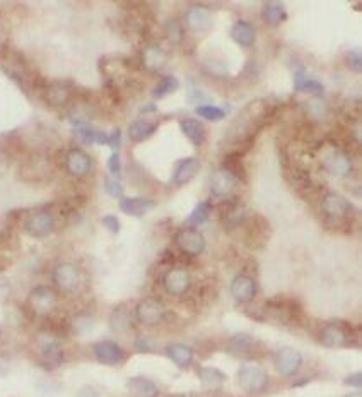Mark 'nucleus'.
Segmentation results:
<instances>
[{
  "label": "nucleus",
  "instance_id": "1",
  "mask_svg": "<svg viewBox=\"0 0 362 397\" xmlns=\"http://www.w3.org/2000/svg\"><path fill=\"white\" fill-rule=\"evenodd\" d=\"M236 382L248 394H258L267 387L268 375L257 363H245L236 373Z\"/></svg>",
  "mask_w": 362,
  "mask_h": 397
},
{
  "label": "nucleus",
  "instance_id": "2",
  "mask_svg": "<svg viewBox=\"0 0 362 397\" xmlns=\"http://www.w3.org/2000/svg\"><path fill=\"white\" fill-rule=\"evenodd\" d=\"M57 293L50 286H36L28 296V308L38 317H48L57 307Z\"/></svg>",
  "mask_w": 362,
  "mask_h": 397
},
{
  "label": "nucleus",
  "instance_id": "3",
  "mask_svg": "<svg viewBox=\"0 0 362 397\" xmlns=\"http://www.w3.org/2000/svg\"><path fill=\"white\" fill-rule=\"evenodd\" d=\"M137 321L144 326H157L166 317L164 303L156 296H147L137 303L135 307Z\"/></svg>",
  "mask_w": 362,
  "mask_h": 397
},
{
  "label": "nucleus",
  "instance_id": "4",
  "mask_svg": "<svg viewBox=\"0 0 362 397\" xmlns=\"http://www.w3.org/2000/svg\"><path fill=\"white\" fill-rule=\"evenodd\" d=\"M51 279H53L55 286L65 293L76 292L83 281V274L80 269L72 262H62L55 266L53 273H51Z\"/></svg>",
  "mask_w": 362,
  "mask_h": 397
},
{
  "label": "nucleus",
  "instance_id": "5",
  "mask_svg": "<svg viewBox=\"0 0 362 397\" xmlns=\"http://www.w3.org/2000/svg\"><path fill=\"white\" fill-rule=\"evenodd\" d=\"M321 211L325 212L327 218L334 219V221H345L354 214L352 204L345 197L335 192L325 194L321 198Z\"/></svg>",
  "mask_w": 362,
  "mask_h": 397
},
{
  "label": "nucleus",
  "instance_id": "6",
  "mask_svg": "<svg viewBox=\"0 0 362 397\" xmlns=\"http://www.w3.org/2000/svg\"><path fill=\"white\" fill-rule=\"evenodd\" d=\"M55 219L48 211L33 212L26 218L24 231L33 238H45L53 233Z\"/></svg>",
  "mask_w": 362,
  "mask_h": 397
},
{
  "label": "nucleus",
  "instance_id": "7",
  "mask_svg": "<svg viewBox=\"0 0 362 397\" xmlns=\"http://www.w3.org/2000/svg\"><path fill=\"white\" fill-rule=\"evenodd\" d=\"M162 286L173 296H181L190 289L191 276L184 267H173L162 276Z\"/></svg>",
  "mask_w": 362,
  "mask_h": 397
},
{
  "label": "nucleus",
  "instance_id": "8",
  "mask_svg": "<svg viewBox=\"0 0 362 397\" xmlns=\"http://www.w3.org/2000/svg\"><path fill=\"white\" fill-rule=\"evenodd\" d=\"M176 245H178L181 252H184L187 255H200L205 250V238L195 228H183L176 233L175 237Z\"/></svg>",
  "mask_w": 362,
  "mask_h": 397
},
{
  "label": "nucleus",
  "instance_id": "9",
  "mask_svg": "<svg viewBox=\"0 0 362 397\" xmlns=\"http://www.w3.org/2000/svg\"><path fill=\"white\" fill-rule=\"evenodd\" d=\"M273 363H275L277 372L280 375H284V377H293V375L298 373V370L301 369L302 356L293 348H282L275 353Z\"/></svg>",
  "mask_w": 362,
  "mask_h": 397
},
{
  "label": "nucleus",
  "instance_id": "10",
  "mask_svg": "<svg viewBox=\"0 0 362 397\" xmlns=\"http://www.w3.org/2000/svg\"><path fill=\"white\" fill-rule=\"evenodd\" d=\"M92 353H94L96 360L101 362L103 365H118L120 362H123L125 353L120 348V344H117L114 341H98V343L92 346Z\"/></svg>",
  "mask_w": 362,
  "mask_h": 397
},
{
  "label": "nucleus",
  "instance_id": "11",
  "mask_svg": "<svg viewBox=\"0 0 362 397\" xmlns=\"http://www.w3.org/2000/svg\"><path fill=\"white\" fill-rule=\"evenodd\" d=\"M257 281L251 276L239 274L231 282V296L238 303H248L257 295Z\"/></svg>",
  "mask_w": 362,
  "mask_h": 397
},
{
  "label": "nucleus",
  "instance_id": "12",
  "mask_svg": "<svg viewBox=\"0 0 362 397\" xmlns=\"http://www.w3.org/2000/svg\"><path fill=\"white\" fill-rule=\"evenodd\" d=\"M320 343L327 348H342L349 344L350 334L347 332V329L340 323H328L323 329L320 330V336H318Z\"/></svg>",
  "mask_w": 362,
  "mask_h": 397
},
{
  "label": "nucleus",
  "instance_id": "13",
  "mask_svg": "<svg viewBox=\"0 0 362 397\" xmlns=\"http://www.w3.org/2000/svg\"><path fill=\"white\" fill-rule=\"evenodd\" d=\"M323 167L328 174L335 176H347L352 171V161L347 156V153L340 149H334L325 156Z\"/></svg>",
  "mask_w": 362,
  "mask_h": 397
},
{
  "label": "nucleus",
  "instance_id": "14",
  "mask_svg": "<svg viewBox=\"0 0 362 397\" xmlns=\"http://www.w3.org/2000/svg\"><path fill=\"white\" fill-rule=\"evenodd\" d=\"M65 168H67L70 175L86 176L92 168L89 154L84 153L83 149H70L69 153L65 154Z\"/></svg>",
  "mask_w": 362,
  "mask_h": 397
},
{
  "label": "nucleus",
  "instance_id": "15",
  "mask_svg": "<svg viewBox=\"0 0 362 397\" xmlns=\"http://www.w3.org/2000/svg\"><path fill=\"white\" fill-rule=\"evenodd\" d=\"M219 216L224 228L232 230L245 219V208L239 201H224L219 208Z\"/></svg>",
  "mask_w": 362,
  "mask_h": 397
},
{
  "label": "nucleus",
  "instance_id": "16",
  "mask_svg": "<svg viewBox=\"0 0 362 397\" xmlns=\"http://www.w3.org/2000/svg\"><path fill=\"white\" fill-rule=\"evenodd\" d=\"M156 208V202L153 198L147 197H121L120 198V209L121 212L128 216H135V218H140V216L147 214L150 209Z\"/></svg>",
  "mask_w": 362,
  "mask_h": 397
},
{
  "label": "nucleus",
  "instance_id": "17",
  "mask_svg": "<svg viewBox=\"0 0 362 397\" xmlns=\"http://www.w3.org/2000/svg\"><path fill=\"white\" fill-rule=\"evenodd\" d=\"M198 170H200V161H198V158H193V156L187 158V160L180 161L178 167L175 168L173 182H175V185H178V187L187 185V183H190L191 180L197 176Z\"/></svg>",
  "mask_w": 362,
  "mask_h": 397
},
{
  "label": "nucleus",
  "instance_id": "18",
  "mask_svg": "<svg viewBox=\"0 0 362 397\" xmlns=\"http://www.w3.org/2000/svg\"><path fill=\"white\" fill-rule=\"evenodd\" d=\"M236 180L227 174L226 170H217L210 175V192L216 197H227L231 196L236 187Z\"/></svg>",
  "mask_w": 362,
  "mask_h": 397
},
{
  "label": "nucleus",
  "instance_id": "19",
  "mask_svg": "<svg viewBox=\"0 0 362 397\" xmlns=\"http://www.w3.org/2000/svg\"><path fill=\"white\" fill-rule=\"evenodd\" d=\"M231 36L239 47L243 49H250L257 42V29L248 21H236L231 28Z\"/></svg>",
  "mask_w": 362,
  "mask_h": 397
},
{
  "label": "nucleus",
  "instance_id": "20",
  "mask_svg": "<svg viewBox=\"0 0 362 397\" xmlns=\"http://www.w3.org/2000/svg\"><path fill=\"white\" fill-rule=\"evenodd\" d=\"M140 64L150 72H157L164 67L166 64V51L157 45L146 47L140 55Z\"/></svg>",
  "mask_w": 362,
  "mask_h": 397
},
{
  "label": "nucleus",
  "instance_id": "21",
  "mask_svg": "<svg viewBox=\"0 0 362 397\" xmlns=\"http://www.w3.org/2000/svg\"><path fill=\"white\" fill-rule=\"evenodd\" d=\"M166 355L173 360L176 366L180 369H187L193 363V349L187 344H181V343H175V344H169L166 348Z\"/></svg>",
  "mask_w": 362,
  "mask_h": 397
},
{
  "label": "nucleus",
  "instance_id": "22",
  "mask_svg": "<svg viewBox=\"0 0 362 397\" xmlns=\"http://www.w3.org/2000/svg\"><path fill=\"white\" fill-rule=\"evenodd\" d=\"M198 378H200L202 385L205 389H210V391H216V389H221L226 382V373L221 372L219 369H214V366H200L197 370Z\"/></svg>",
  "mask_w": 362,
  "mask_h": 397
},
{
  "label": "nucleus",
  "instance_id": "23",
  "mask_svg": "<svg viewBox=\"0 0 362 397\" xmlns=\"http://www.w3.org/2000/svg\"><path fill=\"white\" fill-rule=\"evenodd\" d=\"M45 99L48 105L62 106L70 99V90L60 81H53L45 86Z\"/></svg>",
  "mask_w": 362,
  "mask_h": 397
},
{
  "label": "nucleus",
  "instance_id": "24",
  "mask_svg": "<svg viewBox=\"0 0 362 397\" xmlns=\"http://www.w3.org/2000/svg\"><path fill=\"white\" fill-rule=\"evenodd\" d=\"M127 387L135 397H156L159 394L157 385L146 377H132Z\"/></svg>",
  "mask_w": 362,
  "mask_h": 397
},
{
  "label": "nucleus",
  "instance_id": "25",
  "mask_svg": "<svg viewBox=\"0 0 362 397\" xmlns=\"http://www.w3.org/2000/svg\"><path fill=\"white\" fill-rule=\"evenodd\" d=\"M187 24L193 31H204L210 26V10L204 6H193L187 12Z\"/></svg>",
  "mask_w": 362,
  "mask_h": 397
},
{
  "label": "nucleus",
  "instance_id": "26",
  "mask_svg": "<svg viewBox=\"0 0 362 397\" xmlns=\"http://www.w3.org/2000/svg\"><path fill=\"white\" fill-rule=\"evenodd\" d=\"M180 128L184 135L191 141L193 146H202L205 141V127L202 122L195 119H184L180 122Z\"/></svg>",
  "mask_w": 362,
  "mask_h": 397
},
{
  "label": "nucleus",
  "instance_id": "27",
  "mask_svg": "<svg viewBox=\"0 0 362 397\" xmlns=\"http://www.w3.org/2000/svg\"><path fill=\"white\" fill-rule=\"evenodd\" d=\"M156 128L157 125L150 122V120L139 119L135 120V122H132L130 127H128V137H130L134 142H142L146 141V139H149L150 135L156 132Z\"/></svg>",
  "mask_w": 362,
  "mask_h": 397
},
{
  "label": "nucleus",
  "instance_id": "28",
  "mask_svg": "<svg viewBox=\"0 0 362 397\" xmlns=\"http://www.w3.org/2000/svg\"><path fill=\"white\" fill-rule=\"evenodd\" d=\"M264 19L268 24L277 26L287 19V10L282 2H265L264 3V12H261Z\"/></svg>",
  "mask_w": 362,
  "mask_h": 397
},
{
  "label": "nucleus",
  "instance_id": "29",
  "mask_svg": "<svg viewBox=\"0 0 362 397\" xmlns=\"http://www.w3.org/2000/svg\"><path fill=\"white\" fill-rule=\"evenodd\" d=\"M294 87L295 91H306L311 94H321L323 93V84L320 81L313 79L306 74V71H298L294 76Z\"/></svg>",
  "mask_w": 362,
  "mask_h": 397
},
{
  "label": "nucleus",
  "instance_id": "30",
  "mask_svg": "<svg viewBox=\"0 0 362 397\" xmlns=\"http://www.w3.org/2000/svg\"><path fill=\"white\" fill-rule=\"evenodd\" d=\"M76 134L79 135L80 141L87 142V144H101V146H108V134L101 130H96V128L89 127V125L80 124L77 127Z\"/></svg>",
  "mask_w": 362,
  "mask_h": 397
},
{
  "label": "nucleus",
  "instance_id": "31",
  "mask_svg": "<svg viewBox=\"0 0 362 397\" xmlns=\"http://www.w3.org/2000/svg\"><path fill=\"white\" fill-rule=\"evenodd\" d=\"M223 170H226L236 182H245L246 180V170L243 167V161H241V154L234 153V154H229V156L224 158V163H223Z\"/></svg>",
  "mask_w": 362,
  "mask_h": 397
},
{
  "label": "nucleus",
  "instance_id": "32",
  "mask_svg": "<svg viewBox=\"0 0 362 397\" xmlns=\"http://www.w3.org/2000/svg\"><path fill=\"white\" fill-rule=\"evenodd\" d=\"M180 90V81L176 79L175 76H164L161 81L156 84V87H154L153 94L154 98H164L168 96V94L175 93V91Z\"/></svg>",
  "mask_w": 362,
  "mask_h": 397
},
{
  "label": "nucleus",
  "instance_id": "33",
  "mask_svg": "<svg viewBox=\"0 0 362 397\" xmlns=\"http://www.w3.org/2000/svg\"><path fill=\"white\" fill-rule=\"evenodd\" d=\"M42 356L48 365H51V366L60 365L62 360H64V355H62V349L60 346H58L57 341H50V343L43 344Z\"/></svg>",
  "mask_w": 362,
  "mask_h": 397
},
{
  "label": "nucleus",
  "instance_id": "34",
  "mask_svg": "<svg viewBox=\"0 0 362 397\" xmlns=\"http://www.w3.org/2000/svg\"><path fill=\"white\" fill-rule=\"evenodd\" d=\"M255 339L248 334H236V336L231 337V343H229V349L236 355H241V353H248L251 348H253Z\"/></svg>",
  "mask_w": 362,
  "mask_h": 397
},
{
  "label": "nucleus",
  "instance_id": "35",
  "mask_svg": "<svg viewBox=\"0 0 362 397\" xmlns=\"http://www.w3.org/2000/svg\"><path fill=\"white\" fill-rule=\"evenodd\" d=\"M265 230H268V223L265 221V219H261V224L258 226V224H250L248 228V233H246V244L250 245H255L258 242V244H265L267 242V237H265Z\"/></svg>",
  "mask_w": 362,
  "mask_h": 397
},
{
  "label": "nucleus",
  "instance_id": "36",
  "mask_svg": "<svg viewBox=\"0 0 362 397\" xmlns=\"http://www.w3.org/2000/svg\"><path fill=\"white\" fill-rule=\"evenodd\" d=\"M195 112H197L198 117H202V119H205V120H210V122H219V120H223L224 117H226V112H224L223 108L214 106V105L197 106Z\"/></svg>",
  "mask_w": 362,
  "mask_h": 397
},
{
  "label": "nucleus",
  "instance_id": "37",
  "mask_svg": "<svg viewBox=\"0 0 362 397\" xmlns=\"http://www.w3.org/2000/svg\"><path fill=\"white\" fill-rule=\"evenodd\" d=\"M209 216H210V204L209 202H200V204H197V208L193 209V212L188 216L187 221L190 224H202L209 219Z\"/></svg>",
  "mask_w": 362,
  "mask_h": 397
},
{
  "label": "nucleus",
  "instance_id": "38",
  "mask_svg": "<svg viewBox=\"0 0 362 397\" xmlns=\"http://www.w3.org/2000/svg\"><path fill=\"white\" fill-rule=\"evenodd\" d=\"M105 189H106V192H108L112 197H117V198L123 197V187L120 185V182H118V180L106 178Z\"/></svg>",
  "mask_w": 362,
  "mask_h": 397
},
{
  "label": "nucleus",
  "instance_id": "39",
  "mask_svg": "<svg viewBox=\"0 0 362 397\" xmlns=\"http://www.w3.org/2000/svg\"><path fill=\"white\" fill-rule=\"evenodd\" d=\"M361 60L362 58H361L359 51H350L349 57H347V65H349L354 72H361V69H362Z\"/></svg>",
  "mask_w": 362,
  "mask_h": 397
},
{
  "label": "nucleus",
  "instance_id": "40",
  "mask_svg": "<svg viewBox=\"0 0 362 397\" xmlns=\"http://www.w3.org/2000/svg\"><path fill=\"white\" fill-rule=\"evenodd\" d=\"M103 224H105V228L108 231H112V233H118L120 231V221H118V218H114L113 214H108L103 218Z\"/></svg>",
  "mask_w": 362,
  "mask_h": 397
},
{
  "label": "nucleus",
  "instance_id": "41",
  "mask_svg": "<svg viewBox=\"0 0 362 397\" xmlns=\"http://www.w3.org/2000/svg\"><path fill=\"white\" fill-rule=\"evenodd\" d=\"M108 170L112 171L113 176H118L121 174V163H120V156H118V153H113L112 158H110Z\"/></svg>",
  "mask_w": 362,
  "mask_h": 397
},
{
  "label": "nucleus",
  "instance_id": "42",
  "mask_svg": "<svg viewBox=\"0 0 362 397\" xmlns=\"http://www.w3.org/2000/svg\"><path fill=\"white\" fill-rule=\"evenodd\" d=\"M168 29H169V38H173V42H180V40L183 38V31H181L180 26L173 23V21H169L168 23Z\"/></svg>",
  "mask_w": 362,
  "mask_h": 397
},
{
  "label": "nucleus",
  "instance_id": "43",
  "mask_svg": "<svg viewBox=\"0 0 362 397\" xmlns=\"http://www.w3.org/2000/svg\"><path fill=\"white\" fill-rule=\"evenodd\" d=\"M108 146H112L114 151L120 149V146H121V132L118 130V128L113 132L112 135H108Z\"/></svg>",
  "mask_w": 362,
  "mask_h": 397
},
{
  "label": "nucleus",
  "instance_id": "44",
  "mask_svg": "<svg viewBox=\"0 0 362 397\" xmlns=\"http://www.w3.org/2000/svg\"><path fill=\"white\" fill-rule=\"evenodd\" d=\"M345 384L347 385H354V387H361V384H362L361 372H356V373L350 375V377H347L345 378Z\"/></svg>",
  "mask_w": 362,
  "mask_h": 397
},
{
  "label": "nucleus",
  "instance_id": "45",
  "mask_svg": "<svg viewBox=\"0 0 362 397\" xmlns=\"http://www.w3.org/2000/svg\"><path fill=\"white\" fill-rule=\"evenodd\" d=\"M345 397H361V392H350V394H347Z\"/></svg>",
  "mask_w": 362,
  "mask_h": 397
}]
</instances>
